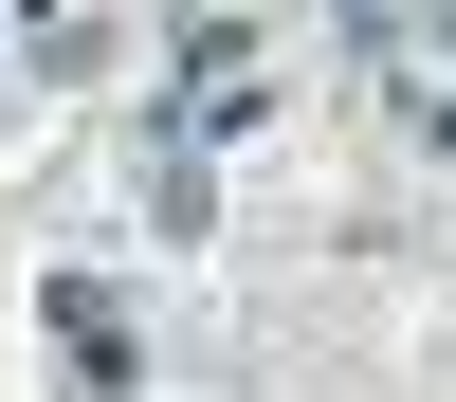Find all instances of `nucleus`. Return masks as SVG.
<instances>
[{"instance_id":"nucleus-1","label":"nucleus","mask_w":456,"mask_h":402,"mask_svg":"<svg viewBox=\"0 0 456 402\" xmlns=\"http://www.w3.org/2000/svg\"><path fill=\"white\" fill-rule=\"evenodd\" d=\"M183 110H201V128L256 110V19H183Z\"/></svg>"}]
</instances>
